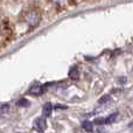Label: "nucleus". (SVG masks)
Segmentation results:
<instances>
[{
	"label": "nucleus",
	"mask_w": 133,
	"mask_h": 133,
	"mask_svg": "<svg viewBox=\"0 0 133 133\" xmlns=\"http://www.w3.org/2000/svg\"><path fill=\"white\" fill-rule=\"evenodd\" d=\"M40 20H41V15L36 9H32V11L27 12L25 14V21L29 25L30 28H34L39 25Z\"/></svg>",
	"instance_id": "obj_1"
},
{
	"label": "nucleus",
	"mask_w": 133,
	"mask_h": 133,
	"mask_svg": "<svg viewBox=\"0 0 133 133\" xmlns=\"http://www.w3.org/2000/svg\"><path fill=\"white\" fill-rule=\"evenodd\" d=\"M33 126H34V129L36 130V131L43 132L44 130L47 129V123H46V120H44V118L39 117V118H36V119L34 120V124H33Z\"/></svg>",
	"instance_id": "obj_2"
},
{
	"label": "nucleus",
	"mask_w": 133,
	"mask_h": 133,
	"mask_svg": "<svg viewBox=\"0 0 133 133\" xmlns=\"http://www.w3.org/2000/svg\"><path fill=\"white\" fill-rule=\"evenodd\" d=\"M43 91H44L43 87H41V85H39V84H35L34 87L28 91V94H30V95H41V94H43Z\"/></svg>",
	"instance_id": "obj_3"
},
{
	"label": "nucleus",
	"mask_w": 133,
	"mask_h": 133,
	"mask_svg": "<svg viewBox=\"0 0 133 133\" xmlns=\"http://www.w3.org/2000/svg\"><path fill=\"white\" fill-rule=\"evenodd\" d=\"M51 112H53V105L50 103L44 104L43 108H42V115H43V117H49L51 115Z\"/></svg>",
	"instance_id": "obj_4"
},
{
	"label": "nucleus",
	"mask_w": 133,
	"mask_h": 133,
	"mask_svg": "<svg viewBox=\"0 0 133 133\" xmlns=\"http://www.w3.org/2000/svg\"><path fill=\"white\" fill-rule=\"evenodd\" d=\"M69 77H70L71 79H78V69L76 65L70 69V71H69Z\"/></svg>",
	"instance_id": "obj_5"
},
{
	"label": "nucleus",
	"mask_w": 133,
	"mask_h": 133,
	"mask_svg": "<svg viewBox=\"0 0 133 133\" xmlns=\"http://www.w3.org/2000/svg\"><path fill=\"white\" fill-rule=\"evenodd\" d=\"M82 127L88 132L94 131V125H92V123L89 122V120H84V122L82 123Z\"/></svg>",
	"instance_id": "obj_6"
},
{
	"label": "nucleus",
	"mask_w": 133,
	"mask_h": 133,
	"mask_svg": "<svg viewBox=\"0 0 133 133\" xmlns=\"http://www.w3.org/2000/svg\"><path fill=\"white\" fill-rule=\"evenodd\" d=\"M118 113H112L111 116H109L108 118H105V124H111V123H113L116 120V118H117Z\"/></svg>",
	"instance_id": "obj_7"
},
{
	"label": "nucleus",
	"mask_w": 133,
	"mask_h": 133,
	"mask_svg": "<svg viewBox=\"0 0 133 133\" xmlns=\"http://www.w3.org/2000/svg\"><path fill=\"white\" fill-rule=\"evenodd\" d=\"M110 101V96L109 95H104V96H102L101 98L98 99V103L99 104H105L106 102H109Z\"/></svg>",
	"instance_id": "obj_8"
},
{
	"label": "nucleus",
	"mask_w": 133,
	"mask_h": 133,
	"mask_svg": "<svg viewBox=\"0 0 133 133\" xmlns=\"http://www.w3.org/2000/svg\"><path fill=\"white\" fill-rule=\"evenodd\" d=\"M18 105L19 106H29V102L27 101V99H20V101L18 102Z\"/></svg>",
	"instance_id": "obj_9"
},
{
	"label": "nucleus",
	"mask_w": 133,
	"mask_h": 133,
	"mask_svg": "<svg viewBox=\"0 0 133 133\" xmlns=\"http://www.w3.org/2000/svg\"><path fill=\"white\" fill-rule=\"evenodd\" d=\"M97 125H101V124H105V118H98V119L95 120Z\"/></svg>",
	"instance_id": "obj_10"
},
{
	"label": "nucleus",
	"mask_w": 133,
	"mask_h": 133,
	"mask_svg": "<svg viewBox=\"0 0 133 133\" xmlns=\"http://www.w3.org/2000/svg\"><path fill=\"white\" fill-rule=\"evenodd\" d=\"M55 109H66V106L65 105H56Z\"/></svg>",
	"instance_id": "obj_11"
}]
</instances>
